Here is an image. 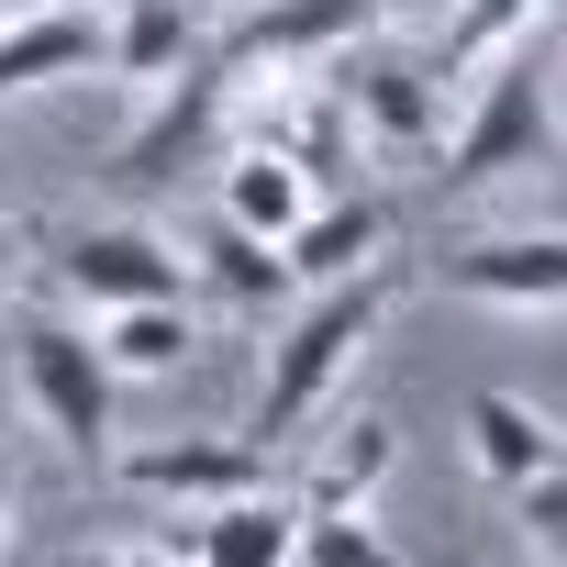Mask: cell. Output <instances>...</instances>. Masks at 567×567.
I'll use <instances>...</instances> for the list:
<instances>
[{"instance_id":"cell-22","label":"cell","mask_w":567,"mask_h":567,"mask_svg":"<svg viewBox=\"0 0 567 567\" xmlns=\"http://www.w3.org/2000/svg\"><path fill=\"white\" fill-rule=\"evenodd\" d=\"M512 489H523V545L556 556V545H567V467H534V478H512Z\"/></svg>"},{"instance_id":"cell-21","label":"cell","mask_w":567,"mask_h":567,"mask_svg":"<svg viewBox=\"0 0 567 567\" xmlns=\"http://www.w3.org/2000/svg\"><path fill=\"white\" fill-rule=\"evenodd\" d=\"M290 556H312V567H379L390 545H379V523H368V501H346V512H301V534H290Z\"/></svg>"},{"instance_id":"cell-15","label":"cell","mask_w":567,"mask_h":567,"mask_svg":"<svg viewBox=\"0 0 567 567\" xmlns=\"http://www.w3.org/2000/svg\"><path fill=\"white\" fill-rule=\"evenodd\" d=\"M189 278H212L234 312H267L278 290H290V256H278L267 234H245V223H212V234L189 245Z\"/></svg>"},{"instance_id":"cell-23","label":"cell","mask_w":567,"mask_h":567,"mask_svg":"<svg viewBox=\"0 0 567 567\" xmlns=\"http://www.w3.org/2000/svg\"><path fill=\"white\" fill-rule=\"evenodd\" d=\"M0 556H12V467H0Z\"/></svg>"},{"instance_id":"cell-10","label":"cell","mask_w":567,"mask_h":567,"mask_svg":"<svg viewBox=\"0 0 567 567\" xmlns=\"http://www.w3.org/2000/svg\"><path fill=\"white\" fill-rule=\"evenodd\" d=\"M90 56H101V23L79 0H56V12H0V101H23L45 79H79Z\"/></svg>"},{"instance_id":"cell-7","label":"cell","mask_w":567,"mask_h":567,"mask_svg":"<svg viewBox=\"0 0 567 567\" xmlns=\"http://www.w3.org/2000/svg\"><path fill=\"white\" fill-rule=\"evenodd\" d=\"M234 112V68L223 56H189V68H167L156 79V112L134 123V145H123V178H167L178 156H200V134Z\"/></svg>"},{"instance_id":"cell-17","label":"cell","mask_w":567,"mask_h":567,"mask_svg":"<svg viewBox=\"0 0 567 567\" xmlns=\"http://www.w3.org/2000/svg\"><path fill=\"white\" fill-rule=\"evenodd\" d=\"M301 212H312V178H301L290 156L245 145V156L223 167V223H245V234H267V245H278V234H290Z\"/></svg>"},{"instance_id":"cell-2","label":"cell","mask_w":567,"mask_h":567,"mask_svg":"<svg viewBox=\"0 0 567 567\" xmlns=\"http://www.w3.org/2000/svg\"><path fill=\"white\" fill-rule=\"evenodd\" d=\"M545 68H556L545 23L489 56V79H478V101H467V123L445 145V189H489V178H523V167L556 156V79Z\"/></svg>"},{"instance_id":"cell-13","label":"cell","mask_w":567,"mask_h":567,"mask_svg":"<svg viewBox=\"0 0 567 567\" xmlns=\"http://www.w3.org/2000/svg\"><path fill=\"white\" fill-rule=\"evenodd\" d=\"M112 79H134V90H156L167 68H189L200 56V12L189 0H123V23H112Z\"/></svg>"},{"instance_id":"cell-9","label":"cell","mask_w":567,"mask_h":567,"mask_svg":"<svg viewBox=\"0 0 567 567\" xmlns=\"http://www.w3.org/2000/svg\"><path fill=\"white\" fill-rule=\"evenodd\" d=\"M445 278L467 301H501V312H556L567 301V245L556 234H489V245L445 256Z\"/></svg>"},{"instance_id":"cell-4","label":"cell","mask_w":567,"mask_h":567,"mask_svg":"<svg viewBox=\"0 0 567 567\" xmlns=\"http://www.w3.org/2000/svg\"><path fill=\"white\" fill-rule=\"evenodd\" d=\"M245 145L290 156L301 178H346V167H357V112H346V90L312 79V68H267V90H256V112H245Z\"/></svg>"},{"instance_id":"cell-12","label":"cell","mask_w":567,"mask_h":567,"mask_svg":"<svg viewBox=\"0 0 567 567\" xmlns=\"http://www.w3.org/2000/svg\"><path fill=\"white\" fill-rule=\"evenodd\" d=\"M390 245V212L379 200H312L290 234H278V256H290V278H346Z\"/></svg>"},{"instance_id":"cell-6","label":"cell","mask_w":567,"mask_h":567,"mask_svg":"<svg viewBox=\"0 0 567 567\" xmlns=\"http://www.w3.org/2000/svg\"><path fill=\"white\" fill-rule=\"evenodd\" d=\"M368 12L379 0H256V12L223 34V68L234 79L245 68H323V56H346L368 34Z\"/></svg>"},{"instance_id":"cell-3","label":"cell","mask_w":567,"mask_h":567,"mask_svg":"<svg viewBox=\"0 0 567 567\" xmlns=\"http://www.w3.org/2000/svg\"><path fill=\"white\" fill-rule=\"evenodd\" d=\"M12 368H23V401L45 412V434L56 445H79V456H101L112 445V357L90 346V323H56V312H34L23 334H12Z\"/></svg>"},{"instance_id":"cell-1","label":"cell","mask_w":567,"mask_h":567,"mask_svg":"<svg viewBox=\"0 0 567 567\" xmlns=\"http://www.w3.org/2000/svg\"><path fill=\"white\" fill-rule=\"evenodd\" d=\"M379 312H390V267L368 256V267H346V278H323V301L267 346V379H256V434L245 445H290L334 390H346V368L368 357V334H379Z\"/></svg>"},{"instance_id":"cell-19","label":"cell","mask_w":567,"mask_h":567,"mask_svg":"<svg viewBox=\"0 0 567 567\" xmlns=\"http://www.w3.org/2000/svg\"><path fill=\"white\" fill-rule=\"evenodd\" d=\"M534 23H556V0H456L445 34H434V68H445V79H467V68H489L501 45H523Z\"/></svg>"},{"instance_id":"cell-24","label":"cell","mask_w":567,"mask_h":567,"mask_svg":"<svg viewBox=\"0 0 567 567\" xmlns=\"http://www.w3.org/2000/svg\"><path fill=\"white\" fill-rule=\"evenodd\" d=\"M12 256H23V234H12V223H0V278H12Z\"/></svg>"},{"instance_id":"cell-25","label":"cell","mask_w":567,"mask_h":567,"mask_svg":"<svg viewBox=\"0 0 567 567\" xmlns=\"http://www.w3.org/2000/svg\"><path fill=\"white\" fill-rule=\"evenodd\" d=\"M0 12H56V0H0Z\"/></svg>"},{"instance_id":"cell-11","label":"cell","mask_w":567,"mask_h":567,"mask_svg":"<svg viewBox=\"0 0 567 567\" xmlns=\"http://www.w3.org/2000/svg\"><path fill=\"white\" fill-rule=\"evenodd\" d=\"M290 534H301V501H267V489H234L189 523V556L200 567H290Z\"/></svg>"},{"instance_id":"cell-20","label":"cell","mask_w":567,"mask_h":567,"mask_svg":"<svg viewBox=\"0 0 567 567\" xmlns=\"http://www.w3.org/2000/svg\"><path fill=\"white\" fill-rule=\"evenodd\" d=\"M390 456H401V445H390V423H379V412H357V423L323 445V467H312L301 512H346V501H368V489L390 478Z\"/></svg>"},{"instance_id":"cell-8","label":"cell","mask_w":567,"mask_h":567,"mask_svg":"<svg viewBox=\"0 0 567 567\" xmlns=\"http://www.w3.org/2000/svg\"><path fill=\"white\" fill-rule=\"evenodd\" d=\"M123 489L145 501H234V489H267V445H212V434H178V445H123Z\"/></svg>"},{"instance_id":"cell-18","label":"cell","mask_w":567,"mask_h":567,"mask_svg":"<svg viewBox=\"0 0 567 567\" xmlns=\"http://www.w3.org/2000/svg\"><path fill=\"white\" fill-rule=\"evenodd\" d=\"M334 90H346V112H357L379 145H401V156H412V145H434V90H423L412 68H379V56H368V68H346Z\"/></svg>"},{"instance_id":"cell-14","label":"cell","mask_w":567,"mask_h":567,"mask_svg":"<svg viewBox=\"0 0 567 567\" xmlns=\"http://www.w3.org/2000/svg\"><path fill=\"white\" fill-rule=\"evenodd\" d=\"M90 346L112 357V379H167L189 357V301H123V312H90Z\"/></svg>"},{"instance_id":"cell-5","label":"cell","mask_w":567,"mask_h":567,"mask_svg":"<svg viewBox=\"0 0 567 567\" xmlns=\"http://www.w3.org/2000/svg\"><path fill=\"white\" fill-rule=\"evenodd\" d=\"M56 278H68V301H90V312H123V301H189V256L156 245L145 223H90V234H68Z\"/></svg>"},{"instance_id":"cell-16","label":"cell","mask_w":567,"mask_h":567,"mask_svg":"<svg viewBox=\"0 0 567 567\" xmlns=\"http://www.w3.org/2000/svg\"><path fill=\"white\" fill-rule=\"evenodd\" d=\"M467 445H478V467L512 489V478H534V467H556V423L534 412V401H512V390H478L467 401Z\"/></svg>"}]
</instances>
